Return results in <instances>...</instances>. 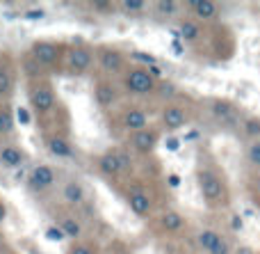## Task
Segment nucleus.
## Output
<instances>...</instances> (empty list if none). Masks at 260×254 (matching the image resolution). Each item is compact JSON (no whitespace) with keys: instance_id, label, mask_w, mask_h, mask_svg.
Instances as JSON below:
<instances>
[{"instance_id":"nucleus-1","label":"nucleus","mask_w":260,"mask_h":254,"mask_svg":"<svg viewBox=\"0 0 260 254\" xmlns=\"http://www.w3.org/2000/svg\"><path fill=\"white\" fill-rule=\"evenodd\" d=\"M199 190H201V197L206 200L208 206H219L226 202V188L221 183V179L217 177L210 170H201L199 172Z\"/></svg>"},{"instance_id":"nucleus-2","label":"nucleus","mask_w":260,"mask_h":254,"mask_svg":"<svg viewBox=\"0 0 260 254\" xmlns=\"http://www.w3.org/2000/svg\"><path fill=\"white\" fill-rule=\"evenodd\" d=\"M123 87H126V92H130L135 96H146L155 92L157 80L144 67H135L123 73Z\"/></svg>"},{"instance_id":"nucleus-3","label":"nucleus","mask_w":260,"mask_h":254,"mask_svg":"<svg viewBox=\"0 0 260 254\" xmlns=\"http://www.w3.org/2000/svg\"><path fill=\"white\" fill-rule=\"evenodd\" d=\"M30 105L35 108V112L46 115L55 108V94L53 87L48 82H32L30 87Z\"/></svg>"},{"instance_id":"nucleus-4","label":"nucleus","mask_w":260,"mask_h":254,"mask_svg":"<svg viewBox=\"0 0 260 254\" xmlns=\"http://www.w3.org/2000/svg\"><path fill=\"white\" fill-rule=\"evenodd\" d=\"M55 181H57V172H55L50 165H39V167L32 170L25 179L30 192H46L50 186H55Z\"/></svg>"},{"instance_id":"nucleus-5","label":"nucleus","mask_w":260,"mask_h":254,"mask_svg":"<svg viewBox=\"0 0 260 254\" xmlns=\"http://www.w3.org/2000/svg\"><path fill=\"white\" fill-rule=\"evenodd\" d=\"M30 55L41 64V67H53L62 55V44L55 41H35L30 46Z\"/></svg>"},{"instance_id":"nucleus-6","label":"nucleus","mask_w":260,"mask_h":254,"mask_svg":"<svg viewBox=\"0 0 260 254\" xmlns=\"http://www.w3.org/2000/svg\"><path fill=\"white\" fill-rule=\"evenodd\" d=\"M94 62V53H91L89 46H73L69 50V58H67V64H69V71L80 76V73H87Z\"/></svg>"},{"instance_id":"nucleus-7","label":"nucleus","mask_w":260,"mask_h":254,"mask_svg":"<svg viewBox=\"0 0 260 254\" xmlns=\"http://www.w3.org/2000/svg\"><path fill=\"white\" fill-rule=\"evenodd\" d=\"M99 64L105 73H121L126 67V58L121 50L103 46V48H99Z\"/></svg>"},{"instance_id":"nucleus-8","label":"nucleus","mask_w":260,"mask_h":254,"mask_svg":"<svg viewBox=\"0 0 260 254\" xmlns=\"http://www.w3.org/2000/svg\"><path fill=\"white\" fill-rule=\"evenodd\" d=\"M157 140H160V135H157V131H153V128H144V131L130 135V145H133V149L142 156L151 154V151L155 149Z\"/></svg>"},{"instance_id":"nucleus-9","label":"nucleus","mask_w":260,"mask_h":254,"mask_svg":"<svg viewBox=\"0 0 260 254\" xmlns=\"http://www.w3.org/2000/svg\"><path fill=\"white\" fill-rule=\"evenodd\" d=\"M162 124L169 131H178V128H183L187 124V115H185V110L180 105H167L162 110Z\"/></svg>"},{"instance_id":"nucleus-10","label":"nucleus","mask_w":260,"mask_h":254,"mask_svg":"<svg viewBox=\"0 0 260 254\" xmlns=\"http://www.w3.org/2000/svg\"><path fill=\"white\" fill-rule=\"evenodd\" d=\"M121 124H123V128H128V131L139 133V131H144V128H148V117H146V112H144V110L130 108V110L123 112Z\"/></svg>"},{"instance_id":"nucleus-11","label":"nucleus","mask_w":260,"mask_h":254,"mask_svg":"<svg viewBox=\"0 0 260 254\" xmlns=\"http://www.w3.org/2000/svg\"><path fill=\"white\" fill-rule=\"evenodd\" d=\"M128 206H130V211H133L135 215L146 218V215L151 213V197H148L144 190H133L128 195Z\"/></svg>"},{"instance_id":"nucleus-12","label":"nucleus","mask_w":260,"mask_h":254,"mask_svg":"<svg viewBox=\"0 0 260 254\" xmlns=\"http://www.w3.org/2000/svg\"><path fill=\"white\" fill-rule=\"evenodd\" d=\"M85 197H87V192H85V186H82L80 181H67L64 183V188H62V200L67 202V204H71V206H80L82 202H85Z\"/></svg>"},{"instance_id":"nucleus-13","label":"nucleus","mask_w":260,"mask_h":254,"mask_svg":"<svg viewBox=\"0 0 260 254\" xmlns=\"http://www.w3.org/2000/svg\"><path fill=\"white\" fill-rule=\"evenodd\" d=\"M23 163H25V154H23L18 147L5 145L3 149H0V165H3V167L16 170V167H21Z\"/></svg>"},{"instance_id":"nucleus-14","label":"nucleus","mask_w":260,"mask_h":254,"mask_svg":"<svg viewBox=\"0 0 260 254\" xmlns=\"http://www.w3.org/2000/svg\"><path fill=\"white\" fill-rule=\"evenodd\" d=\"M99 170L105 174V177H119L123 172V165H121V158H119L117 151H108L99 158Z\"/></svg>"},{"instance_id":"nucleus-15","label":"nucleus","mask_w":260,"mask_h":254,"mask_svg":"<svg viewBox=\"0 0 260 254\" xmlns=\"http://www.w3.org/2000/svg\"><path fill=\"white\" fill-rule=\"evenodd\" d=\"M187 7L197 14V18H203V21H212V18H217V14H219V7H217V3H212V0H194Z\"/></svg>"},{"instance_id":"nucleus-16","label":"nucleus","mask_w":260,"mask_h":254,"mask_svg":"<svg viewBox=\"0 0 260 254\" xmlns=\"http://www.w3.org/2000/svg\"><path fill=\"white\" fill-rule=\"evenodd\" d=\"M94 99L101 108H110V105L117 101V92L110 82H99V87L94 90Z\"/></svg>"},{"instance_id":"nucleus-17","label":"nucleus","mask_w":260,"mask_h":254,"mask_svg":"<svg viewBox=\"0 0 260 254\" xmlns=\"http://www.w3.org/2000/svg\"><path fill=\"white\" fill-rule=\"evenodd\" d=\"M46 147H48V151L53 156H57V158H71L73 156L71 145H69L64 137H57V135L48 137V140H46Z\"/></svg>"},{"instance_id":"nucleus-18","label":"nucleus","mask_w":260,"mask_h":254,"mask_svg":"<svg viewBox=\"0 0 260 254\" xmlns=\"http://www.w3.org/2000/svg\"><path fill=\"white\" fill-rule=\"evenodd\" d=\"M160 224H162V229L165 232H180V229L185 227V220H183V215L178 213V211H165L162 213V218H160Z\"/></svg>"},{"instance_id":"nucleus-19","label":"nucleus","mask_w":260,"mask_h":254,"mask_svg":"<svg viewBox=\"0 0 260 254\" xmlns=\"http://www.w3.org/2000/svg\"><path fill=\"white\" fill-rule=\"evenodd\" d=\"M210 108H212V115H215L221 124L235 122V108H233V103H229V101H215Z\"/></svg>"},{"instance_id":"nucleus-20","label":"nucleus","mask_w":260,"mask_h":254,"mask_svg":"<svg viewBox=\"0 0 260 254\" xmlns=\"http://www.w3.org/2000/svg\"><path fill=\"white\" fill-rule=\"evenodd\" d=\"M219 238H221L219 232H215V229H203V232H199L197 243H199V247H201L203 252H210L212 247L217 245V241H219Z\"/></svg>"},{"instance_id":"nucleus-21","label":"nucleus","mask_w":260,"mask_h":254,"mask_svg":"<svg viewBox=\"0 0 260 254\" xmlns=\"http://www.w3.org/2000/svg\"><path fill=\"white\" fill-rule=\"evenodd\" d=\"M201 25L197 21H183L180 23V30H178V37L183 41H197L201 37Z\"/></svg>"},{"instance_id":"nucleus-22","label":"nucleus","mask_w":260,"mask_h":254,"mask_svg":"<svg viewBox=\"0 0 260 254\" xmlns=\"http://www.w3.org/2000/svg\"><path fill=\"white\" fill-rule=\"evenodd\" d=\"M59 229H62V234L67 238H80L82 236V224L78 222L76 218H71V215H67V218L59 222Z\"/></svg>"},{"instance_id":"nucleus-23","label":"nucleus","mask_w":260,"mask_h":254,"mask_svg":"<svg viewBox=\"0 0 260 254\" xmlns=\"http://www.w3.org/2000/svg\"><path fill=\"white\" fill-rule=\"evenodd\" d=\"M14 131V115L7 103L0 105V135H9Z\"/></svg>"},{"instance_id":"nucleus-24","label":"nucleus","mask_w":260,"mask_h":254,"mask_svg":"<svg viewBox=\"0 0 260 254\" xmlns=\"http://www.w3.org/2000/svg\"><path fill=\"white\" fill-rule=\"evenodd\" d=\"M14 90V73L12 69H0V99L9 96Z\"/></svg>"},{"instance_id":"nucleus-25","label":"nucleus","mask_w":260,"mask_h":254,"mask_svg":"<svg viewBox=\"0 0 260 254\" xmlns=\"http://www.w3.org/2000/svg\"><path fill=\"white\" fill-rule=\"evenodd\" d=\"M23 71H25L27 78H32V80H37V78L41 76V71H44V67H41L39 62H37L32 55H27L25 60H23Z\"/></svg>"},{"instance_id":"nucleus-26","label":"nucleus","mask_w":260,"mask_h":254,"mask_svg":"<svg viewBox=\"0 0 260 254\" xmlns=\"http://www.w3.org/2000/svg\"><path fill=\"white\" fill-rule=\"evenodd\" d=\"M242 128L251 140H260V119L258 117H247L242 124Z\"/></svg>"},{"instance_id":"nucleus-27","label":"nucleus","mask_w":260,"mask_h":254,"mask_svg":"<svg viewBox=\"0 0 260 254\" xmlns=\"http://www.w3.org/2000/svg\"><path fill=\"white\" fill-rule=\"evenodd\" d=\"M247 160L251 167H260V140H251L247 147Z\"/></svg>"},{"instance_id":"nucleus-28","label":"nucleus","mask_w":260,"mask_h":254,"mask_svg":"<svg viewBox=\"0 0 260 254\" xmlns=\"http://www.w3.org/2000/svg\"><path fill=\"white\" fill-rule=\"evenodd\" d=\"M155 94L162 96V99H174V96L178 94V87H176L174 82H169V80H162V82H157Z\"/></svg>"},{"instance_id":"nucleus-29","label":"nucleus","mask_w":260,"mask_h":254,"mask_svg":"<svg viewBox=\"0 0 260 254\" xmlns=\"http://www.w3.org/2000/svg\"><path fill=\"white\" fill-rule=\"evenodd\" d=\"M146 7L148 5L142 3V0H123L121 3V9L128 14H142V12H146Z\"/></svg>"},{"instance_id":"nucleus-30","label":"nucleus","mask_w":260,"mask_h":254,"mask_svg":"<svg viewBox=\"0 0 260 254\" xmlns=\"http://www.w3.org/2000/svg\"><path fill=\"white\" fill-rule=\"evenodd\" d=\"M155 9H157V14L174 16V14L178 12V3H174V0H160V3H155Z\"/></svg>"},{"instance_id":"nucleus-31","label":"nucleus","mask_w":260,"mask_h":254,"mask_svg":"<svg viewBox=\"0 0 260 254\" xmlns=\"http://www.w3.org/2000/svg\"><path fill=\"white\" fill-rule=\"evenodd\" d=\"M233 243H231V238H226V236H221L219 241H217V245L210 250V254H233Z\"/></svg>"},{"instance_id":"nucleus-32","label":"nucleus","mask_w":260,"mask_h":254,"mask_svg":"<svg viewBox=\"0 0 260 254\" xmlns=\"http://www.w3.org/2000/svg\"><path fill=\"white\" fill-rule=\"evenodd\" d=\"M130 58L137 60V62H144V64H146V69H148V67H157V60L153 58V55L142 53V50H133V53H130Z\"/></svg>"},{"instance_id":"nucleus-33","label":"nucleus","mask_w":260,"mask_h":254,"mask_svg":"<svg viewBox=\"0 0 260 254\" xmlns=\"http://www.w3.org/2000/svg\"><path fill=\"white\" fill-rule=\"evenodd\" d=\"M67 254H99V252H96V247L87 245V243H78V245L69 247Z\"/></svg>"},{"instance_id":"nucleus-34","label":"nucleus","mask_w":260,"mask_h":254,"mask_svg":"<svg viewBox=\"0 0 260 254\" xmlns=\"http://www.w3.org/2000/svg\"><path fill=\"white\" fill-rule=\"evenodd\" d=\"M46 238H48V241H53V243H62L67 236L62 234V229H59V227H48V229H46Z\"/></svg>"},{"instance_id":"nucleus-35","label":"nucleus","mask_w":260,"mask_h":254,"mask_svg":"<svg viewBox=\"0 0 260 254\" xmlns=\"http://www.w3.org/2000/svg\"><path fill=\"white\" fill-rule=\"evenodd\" d=\"M46 16V9H27V12H23V18H27V21H41V18Z\"/></svg>"},{"instance_id":"nucleus-36","label":"nucleus","mask_w":260,"mask_h":254,"mask_svg":"<svg viewBox=\"0 0 260 254\" xmlns=\"http://www.w3.org/2000/svg\"><path fill=\"white\" fill-rule=\"evenodd\" d=\"M242 227H244L242 218H240V215H233V218H231V229H233V232H242Z\"/></svg>"},{"instance_id":"nucleus-37","label":"nucleus","mask_w":260,"mask_h":254,"mask_svg":"<svg viewBox=\"0 0 260 254\" xmlns=\"http://www.w3.org/2000/svg\"><path fill=\"white\" fill-rule=\"evenodd\" d=\"M117 154H119V158H121L123 170H128V167H130V156H128V151H117Z\"/></svg>"},{"instance_id":"nucleus-38","label":"nucleus","mask_w":260,"mask_h":254,"mask_svg":"<svg viewBox=\"0 0 260 254\" xmlns=\"http://www.w3.org/2000/svg\"><path fill=\"white\" fill-rule=\"evenodd\" d=\"M167 147H169L171 151H176L180 147V140H178V137H169V140H167Z\"/></svg>"},{"instance_id":"nucleus-39","label":"nucleus","mask_w":260,"mask_h":254,"mask_svg":"<svg viewBox=\"0 0 260 254\" xmlns=\"http://www.w3.org/2000/svg\"><path fill=\"white\" fill-rule=\"evenodd\" d=\"M18 119L23 122V126H27V124H30V115H27V110H18Z\"/></svg>"},{"instance_id":"nucleus-40","label":"nucleus","mask_w":260,"mask_h":254,"mask_svg":"<svg viewBox=\"0 0 260 254\" xmlns=\"http://www.w3.org/2000/svg\"><path fill=\"white\" fill-rule=\"evenodd\" d=\"M169 186L171 188H178L180 186V177H178V174H169Z\"/></svg>"},{"instance_id":"nucleus-41","label":"nucleus","mask_w":260,"mask_h":254,"mask_svg":"<svg viewBox=\"0 0 260 254\" xmlns=\"http://www.w3.org/2000/svg\"><path fill=\"white\" fill-rule=\"evenodd\" d=\"M144 69H146V67H144ZM148 73H151V76L155 78V80H157V78H162V71H160V67H148Z\"/></svg>"},{"instance_id":"nucleus-42","label":"nucleus","mask_w":260,"mask_h":254,"mask_svg":"<svg viewBox=\"0 0 260 254\" xmlns=\"http://www.w3.org/2000/svg\"><path fill=\"white\" fill-rule=\"evenodd\" d=\"M171 48H174V53H176V55L183 53V44H180V41H174V44H171Z\"/></svg>"},{"instance_id":"nucleus-43","label":"nucleus","mask_w":260,"mask_h":254,"mask_svg":"<svg viewBox=\"0 0 260 254\" xmlns=\"http://www.w3.org/2000/svg\"><path fill=\"white\" fill-rule=\"evenodd\" d=\"M235 254H253V250H251V247H247V245H242V247H238V250H235Z\"/></svg>"},{"instance_id":"nucleus-44","label":"nucleus","mask_w":260,"mask_h":254,"mask_svg":"<svg viewBox=\"0 0 260 254\" xmlns=\"http://www.w3.org/2000/svg\"><path fill=\"white\" fill-rule=\"evenodd\" d=\"M94 7L96 9H103V12H105V9H112V5H108V3H94Z\"/></svg>"},{"instance_id":"nucleus-45","label":"nucleus","mask_w":260,"mask_h":254,"mask_svg":"<svg viewBox=\"0 0 260 254\" xmlns=\"http://www.w3.org/2000/svg\"><path fill=\"white\" fill-rule=\"evenodd\" d=\"M5 215H7V209H5V204H3V202H0V224H3Z\"/></svg>"},{"instance_id":"nucleus-46","label":"nucleus","mask_w":260,"mask_h":254,"mask_svg":"<svg viewBox=\"0 0 260 254\" xmlns=\"http://www.w3.org/2000/svg\"><path fill=\"white\" fill-rule=\"evenodd\" d=\"M256 190H258V195H260V177H258V181H256Z\"/></svg>"},{"instance_id":"nucleus-47","label":"nucleus","mask_w":260,"mask_h":254,"mask_svg":"<svg viewBox=\"0 0 260 254\" xmlns=\"http://www.w3.org/2000/svg\"><path fill=\"white\" fill-rule=\"evenodd\" d=\"M253 204H256L258 209H260V197H256V200H253Z\"/></svg>"},{"instance_id":"nucleus-48","label":"nucleus","mask_w":260,"mask_h":254,"mask_svg":"<svg viewBox=\"0 0 260 254\" xmlns=\"http://www.w3.org/2000/svg\"><path fill=\"white\" fill-rule=\"evenodd\" d=\"M121 254H130V252H121Z\"/></svg>"}]
</instances>
